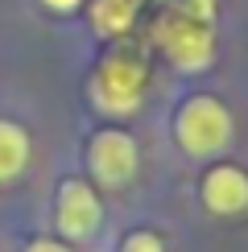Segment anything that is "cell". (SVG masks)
I'll list each match as a JSON object with an SVG mask.
<instances>
[{"mask_svg":"<svg viewBox=\"0 0 248 252\" xmlns=\"http://www.w3.org/2000/svg\"><path fill=\"white\" fill-rule=\"evenodd\" d=\"M236 136V120L223 108V99L215 95H190L178 103V116H174V141L186 157L207 161V157H219Z\"/></svg>","mask_w":248,"mask_h":252,"instance_id":"6da1fadb","label":"cell"},{"mask_svg":"<svg viewBox=\"0 0 248 252\" xmlns=\"http://www.w3.org/2000/svg\"><path fill=\"white\" fill-rule=\"evenodd\" d=\"M145 83H149L145 62L132 50H112V54L99 58L87 91H91V103L103 116H132L145 99Z\"/></svg>","mask_w":248,"mask_h":252,"instance_id":"7a4b0ae2","label":"cell"},{"mask_svg":"<svg viewBox=\"0 0 248 252\" xmlns=\"http://www.w3.org/2000/svg\"><path fill=\"white\" fill-rule=\"evenodd\" d=\"M153 41H157V50L165 58L174 62L178 70L186 75H199L215 62V33H211V21H199L190 13H182V8H170L157 29H153Z\"/></svg>","mask_w":248,"mask_h":252,"instance_id":"3957f363","label":"cell"},{"mask_svg":"<svg viewBox=\"0 0 248 252\" xmlns=\"http://www.w3.org/2000/svg\"><path fill=\"white\" fill-rule=\"evenodd\" d=\"M83 161H87V174H91L95 186H103V190H124L141 170V149H137V141H132V132L99 128V132L87 136Z\"/></svg>","mask_w":248,"mask_h":252,"instance_id":"277c9868","label":"cell"},{"mask_svg":"<svg viewBox=\"0 0 248 252\" xmlns=\"http://www.w3.org/2000/svg\"><path fill=\"white\" fill-rule=\"evenodd\" d=\"M54 232L66 244H91L103 232V198L95 182L66 178L54 194Z\"/></svg>","mask_w":248,"mask_h":252,"instance_id":"5b68a950","label":"cell"},{"mask_svg":"<svg viewBox=\"0 0 248 252\" xmlns=\"http://www.w3.org/2000/svg\"><path fill=\"white\" fill-rule=\"evenodd\" d=\"M199 198H203L207 211L219 215V219L244 215L248 211V170H240V165H232V161L211 165V170L203 174V182H199Z\"/></svg>","mask_w":248,"mask_h":252,"instance_id":"8992f818","label":"cell"},{"mask_svg":"<svg viewBox=\"0 0 248 252\" xmlns=\"http://www.w3.org/2000/svg\"><path fill=\"white\" fill-rule=\"evenodd\" d=\"M29 153H33V145H29L25 124H17V120L0 116V186L13 182L17 174H25Z\"/></svg>","mask_w":248,"mask_h":252,"instance_id":"52a82bcc","label":"cell"},{"mask_svg":"<svg viewBox=\"0 0 248 252\" xmlns=\"http://www.w3.org/2000/svg\"><path fill=\"white\" fill-rule=\"evenodd\" d=\"M141 13V0H91V25L103 37H124Z\"/></svg>","mask_w":248,"mask_h":252,"instance_id":"ba28073f","label":"cell"},{"mask_svg":"<svg viewBox=\"0 0 248 252\" xmlns=\"http://www.w3.org/2000/svg\"><path fill=\"white\" fill-rule=\"evenodd\" d=\"M120 252H165V244H161V236H157V232H145V227H137V232L124 236Z\"/></svg>","mask_w":248,"mask_h":252,"instance_id":"9c48e42d","label":"cell"},{"mask_svg":"<svg viewBox=\"0 0 248 252\" xmlns=\"http://www.w3.org/2000/svg\"><path fill=\"white\" fill-rule=\"evenodd\" d=\"M178 4H182V13H190L199 21H215V4L219 0H178Z\"/></svg>","mask_w":248,"mask_h":252,"instance_id":"30bf717a","label":"cell"},{"mask_svg":"<svg viewBox=\"0 0 248 252\" xmlns=\"http://www.w3.org/2000/svg\"><path fill=\"white\" fill-rule=\"evenodd\" d=\"M25 252H75V248H70L66 240H58V236H54V240H33Z\"/></svg>","mask_w":248,"mask_h":252,"instance_id":"8fae6325","label":"cell"},{"mask_svg":"<svg viewBox=\"0 0 248 252\" xmlns=\"http://www.w3.org/2000/svg\"><path fill=\"white\" fill-rule=\"evenodd\" d=\"M41 4H46V8H54V13H75L83 0H41Z\"/></svg>","mask_w":248,"mask_h":252,"instance_id":"7c38bea8","label":"cell"}]
</instances>
